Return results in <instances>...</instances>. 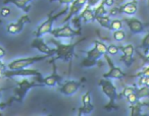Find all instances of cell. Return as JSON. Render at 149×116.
<instances>
[{
  "label": "cell",
  "mask_w": 149,
  "mask_h": 116,
  "mask_svg": "<svg viewBox=\"0 0 149 116\" xmlns=\"http://www.w3.org/2000/svg\"><path fill=\"white\" fill-rule=\"evenodd\" d=\"M86 38L79 40V41L74 42V43H70V44H63L61 42L57 41L56 38H51L49 40L50 44H53L55 46V54H54V57L52 58L53 60H62L64 62L70 63V67L72 65V58L74 57V49L79 45L80 43H82L83 41H85Z\"/></svg>",
  "instance_id": "6da1fadb"
},
{
  "label": "cell",
  "mask_w": 149,
  "mask_h": 116,
  "mask_svg": "<svg viewBox=\"0 0 149 116\" xmlns=\"http://www.w3.org/2000/svg\"><path fill=\"white\" fill-rule=\"evenodd\" d=\"M98 86L101 88L102 93L108 98V103L106 104L104 108L106 110L116 109L118 107L116 105V101L118 100V94L113 83L110 81V79H104L103 77L98 81Z\"/></svg>",
  "instance_id": "7a4b0ae2"
},
{
  "label": "cell",
  "mask_w": 149,
  "mask_h": 116,
  "mask_svg": "<svg viewBox=\"0 0 149 116\" xmlns=\"http://www.w3.org/2000/svg\"><path fill=\"white\" fill-rule=\"evenodd\" d=\"M17 87L15 88L13 93H15V100L19 102V103H23L24 102V99H25L26 95H27V93L29 92L30 89H32V88L45 87L43 84L39 83L37 79H34V81H31L26 79V77H23V79L17 81Z\"/></svg>",
  "instance_id": "3957f363"
},
{
  "label": "cell",
  "mask_w": 149,
  "mask_h": 116,
  "mask_svg": "<svg viewBox=\"0 0 149 116\" xmlns=\"http://www.w3.org/2000/svg\"><path fill=\"white\" fill-rule=\"evenodd\" d=\"M47 57H49L48 55H37V56H30V57H23V58H17L15 60L10 61L7 64V68L9 70H17V69H23V68H28L31 65L35 64L37 62L44 60Z\"/></svg>",
  "instance_id": "277c9868"
},
{
  "label": "cell",
  "mask_w": 149,
  "mask_h": 116,
  "mask_svg": "<svg viewBox=\"0 0 149 116\" xmlns=\"http://www.w3.org/2000/svg\"><path fill=\"white\" fill-rule=\"evenodd\" d=\"M68 11V7L66 6L65 8H63L62 10H60L59 12L53 14V11L48 14V17L45 21L41 23V25L38 27V29L36 30L35 32V36L36 37H43L46 34H50V32L53 30V23L58 19L59 17H62V15H65Z\"/></svg>",
  "instance_id": "5b68a950"
},
{
  "label": "cell",
  "mask_w": 149,
  "mask_h": 116,
  "mask_svg": "<svg viewBox=\"0 0 149 116\" xmlns=\"http://www.w3.org/2000/svg\"><path fill=\"white\" fill-rule=\"evenodd\" d=\"M52 36L56 39H60V38H64V39H70V38L77 37V36H81L82 35V29L74 30L68 25V23L63 26V27L60 28H56L53 29L50 32Z\"/></svg>",
  "instance_id": "8992f818"
},
{
  "label": "cell",
  "mask_w": 149,
  "mask_h": 116,
  "mask_svg": "<svg viewBox=\"0 0 149 116\" xmlns=\"http://www.w3.org/2000/svg\"><path fill=\"white\" fill-rule=\"evenodd\" d=\"M104 58H105V61L107 62L109 69L106 73L103 75L104 79H122L123 77H126V73H124V71L122 70V68H120L118 66H116L114 64V62L112 61V59L109 57L107 53L104 54Z\"/></svg>",
  "instance_id": "52a82bcc"
},
{
  "label": "cell",
  "mask_w": 149,
  "mask_h": 116,
  "mask_svg": "<svg viewBox=\"0 0 149 116\" xmlns=\"http://www.w3.org/2000/svg\"><path fill=\"white\" fill-rule=\"evenodd\" d=\"M39 77V79H43V75L39 70L32 68H23V69H17V70H6L4 73V77Z\"/></svg>",
  "instance_id": "ba28073f"
},
{
  "label": "cell",
  "mask_w": 149,
  "mask_h": 116,
  "mask_svg": "<svg viewBox=\"0 0 149 116\" xmlns=\"http://www.w3.org/2000/svg\"><path fill=\"white\" fill-rule=\"evenodd\" d=\"M87 1L88 0H74L72 3L70 4V7H68V11L66 13L65 17L62 19V23H68L70 21H72V17L74 15L79 14L82 10L84 9V7L87 5Z\"/></svg>",
  "instance_id": "9c48e42d"
},
{
  "label": "cell",
  "mask_w": 149,
  "mask_h": 116,
  "mask_svg": "<svg viewBox=\"0 0 149 116\" xmlns=\"http://www.w3.org/2000/svg\"><path fill=\"white\" fill-rule=\"evenodd\" d=\"M82 81H66L64 83H61L58 88V91L64 96H72L79 91L80 87L82 86Z\"/></svg>",
  "instance_id": "30bf717a"
},
{
  "label": "cell",
  "mask_w": 149,
  "mask_h": 116,
  "mask_svg": "<svg viewBox=\"0 0 149 116\" xmlns=\"http://www.w3.org/2000/svg\"><path fill=\"white\" fill-rule=\"evenodd\" d=\"M123 21L126 23L133 35H139V34L144 33L145 26L140 19H136V17H124Z\"/></svg>",
  "instance_id": "8fae6325"
},
{
  "label": "cell",
  "mask_w": 149,
  "mask_h": 116,
  "mask_svg": "<svg viewBox=\"0 0 149 116\" xmlns=\"http://www.w3.org/2000/svg\"><path fill=\"white\" fill-rule=\"evenodd\" d=\"M50 62L52 63V73L50 75L46 77H43L41 81V83L46 87H54L56 85H60L62 81V77L57 73V68H56L55 60H50Z\"/></svg>",
  "instance_id": "7c38bea8"
},
{
  "label": "cell",
  "mask_w": 149,
  "mask_h": 116,
  "mask_svg": "<svg viewBox=\"0 0 149 116\" xmlns=\"http://www.w3.org/2000/svg\"><path fill=\"white\" fill-rule=\"evenodd\" d=\"M28 23H31L30 17H28L27 14L22 15V17L17 19V21H15V23H10L7 25L6 31L8 32L10 35H17V34L23 32L24 28H25V25Z\"/></svg>",
  "instance_id": "4fadbf2b"
},
{
  "label": "cell",
  "mask_w": 149,
  "mask_h": 116,
  "mask_svg": "<svg viewBox=\"0 0 149 116\" xmlns=\"http://www.w3.org/2000/svg\"><path fill=\"white\" fill-rule=\"evenodd\" d=\"M31 47L37 49L40 53L48 55L49 57H53L55 54V49L48 47L47 44L44 42V40L42 39V37H36V39H34L31 43Z\"/></svg>",
  "instance_id": "5bb4252c"
},
{
  "label": "cell",
  "mask_w": 149,
  "mask_h": 116,
  "mask_svg": "<svg viewBox=\"0 0 149 116\" xmlns=\"http://www.w3.org/2000/svg\"><path fill=\"white\" fill-rule=\"evenodd\" d=\"M120 47V51L123 52L122 56V61L125 62L127 66H131L133 63L134 59H133V55L135 53V48L132 44H127L125 46H118Z\"/></svg>",
  "instance_id": "9a60e30c"
},
{
  "label": "cell",
  "mask_w": 149,
  "mask_h": 116,
  "mask_svg": "<svg viewBox=\"0 0 149 116\" xmlns=\"http://www.w3.org/2000/svg\"><path fill=\"white\" fill-rule=\"evenodd\" d=\"M82 106L79 109V112H78V115H85V114H89L93 111L94 106L93 104L91 103V93L90 92H87L86 94H84L83 97H82Z\"/></svg>",
  "instance_id": "2e32d148"
},
{
  "label": "cell",
  "mask_w": 149,
  "mask_h": 116,
  "mask_svg": "<svg viewBox=\"0 0 149 116\" xmlns=\"http://www.w3.org/2000/svg\"><path fill=\"white\" fill-rule=\"evenodd\" d=\"M118 10H120V13L129 15V17H133L138 11V1L132 0L130 2L124 3V4L118 6Z\"/></svg>",
  "instance_id": "e0dca14e"
},
{
  "label": "cell",
  "mask_w": 149,
  "mask_h": 116,
  "mask_svg": "<svg viewBox=\"0 0 149 116\" xmlns=\"http://www.w3.org/2000/svg\"><path fill=\"white\" fill-rule=\"evenodd\" d=\"M33 1V0H4L3 4H13L19 8L21 10L28 12L31 8V6L29 5V3Z\"/></svg>",
  "instance_id": "ac0fdd59"
},
{
  "label": "cell",
  "mask_w": 149,
  "mask_h": 116,
  "mask_svg": "<svg viewBox=\"0 0 149 116\" xmlns=\"http://www.w3.org/2000/svg\"><path fill=\"white\" fill-rule=\"evenodd\" d=\"M80 19L84 21V23H93L95 21V13H94V9L92 7H89L86 5L84 9L81 11L80 14Z\"/></svg>",
  "instance_id": "d6986e66"
},
{
  "label": "cell",
  "mask_w": 149,
  "mask_h": 116,
  "mask_svg": "<svg viewBox=\"0 0 149 116\" xmlns=\"http://www.w3.org/2000/svg\"><path fill=\"white\" fill-rule=\"evenodd\" d=\"M95 21L101 26L102 28H105V29H108L110 26V23H111V19H110L109 15H102V17H96Z\"/></svg>",
  "instance_id": "ffe728a7"
},
{
  "label": "cell",
  "mask_w": 149,
  "mask_h": 116,
  "mask_svg": "<svg viewBox=\"0 0 149 116\" xmlns=\"http://www.w3.org/2000/svg\"><path fill=\"white\" fill-rule=\"evenodd\" d=\"M105 4H104L103 1H101V2L99 3L98 5H96L95 7H94V13H95V17H102V15H106L108 13L107 9L105 8Z\"/></svg>",
  "instance_id": "44dd1931"
},
{
  "label": "cell",
  "mask_w": 149,
  "mask_h": 116,
  "mask_svg": "<svg viewBox=\"0 0 149 116\" xmlns=\"http://www.w3.org/2000/svg\"><path fill=\"white\" fill-rule=\"evenodd\" d=\"M123 27H124V21L123 19H111V23H110V26L108 28L109 31H118V30H122Z\"/></svg>",
  "instance_id": "7402d4cb"
},
{
  "label": "cell",
  "mask_w": 149,
  "mask_h": 116,
  "mask_svg": "<svg viewBox=\"0 0 149 116\" xmlns=\"http://www.w3.org/2000/svg\"><path fill=\"white\" fill-rule=\"evenodd\" d=\"M136 94L138 96V99L141 100L143 98L149 97V87H146V86H142L139 89L136 90Z\"/></svg>",
  "instance_id": "603a6c76"
},
{
  "label": "cell",
  "mask_w": 149,
  "mask_h": 116,
  "mask_svg": "<svg viewBox=\"0 0 149 116\" xmlns=\"http://www.w3.org/2000/svg\"><path fill=\"white\" fill-rule=\"evenodd\" d=\"M130 109H131V115L132 116L141 115V113H142V104L139 103V101H138L137 103L131 105Z\"/></svg>",
  "instance_id": "cb8c5ba5"
},
{
  "label": "cell",
  "mask_w": 149,
  "mask_h": 116,
  "mask_svg": "<svg viewBox=\"0 0 149 116\" xmlns=\"http://www.w3.org/2000/svg\"><path fill=\"white\" fill-rule=\"evenodd\" d=\"M140 48L143 49V52H144L145 55L149 54V33H147L146 35L143 37L142 42L140 44Z\"/></svg>",
  "instance_id": "d4e9b609"
},
{
  "label": "cell",
  "mask_w": 149,
  "mask_h": 116,
  "mask_svg": "<svg viewBox=\"0 0 149 116\" xmlns=\"http://www.w3.org/2000/svg\"><path fill=\"white\" fill-rule=\"evenodd\" d=\"M136 90H137V88L135 87V86H128V87H125L124 90L122 91V93L118 95V99H122V97L127 98L130 94L136 92Z\"/></svg>",
  "instance_id": "484cf974"
},
{
  "label": "cell",
  "mask_w": 149,
  "mask_h": 116,
  "mask_svg": "<svg viewBox=\"0 0 149 116\" xmlns=\"http://www.w3.org/2000/svg\"><path fill=\"white\" fill-rule=\"evenodd\" d=\"M93 43H94V46L97 48L98 51H99L102 55L107 53V45H105V43H103V42H101V41H98V40H94Z\"/></svg>",
  "instance_id": "4316f807"
},
{
  "label": "cell",
  "mask_w": 149,
  "mask_h": 116,
  "mask_svg": "<svg viewBox=\"0 0 149 116\" xmlns=\"http://www.w3.org/2000/svg\"><path fill=\"white\" fill-rule=\"evenodd\" d=\"M125 38H126V33L123 30H118V31L113 32V39L116 41L122 42L125 40Z\"/></svg>",
  "instance_id": "83f0119b"
},
{
  "label": "cell",
  "mask_w": 149,
  "mask_h": 116,
  "mask_svg": "<svg viewBox=\"0 0 149 116\" xmlns=\"http://www.w3.org/2000/svg\"><path fill=\"white\" fill-rule=\"evenodd\" d=\"M120 52V47L113 44H110L109 46H107V54L108 55H116Z\"/></svg>",
  "instance_id": "f1b7e54d"
},
{
  "label": "cell",
  "mask_w": 149,
  "mask_h": 116,
  "mask_svg": "<svg viewBox=\"0 0 149 116\" xmlns=\"http://www.w3.org/2000/svg\"><path fill=\"white\" fill-rule=\"evenodd\" d=\"M127 101H128L129 104H131V105H133V104L137 103L138 101H140V100L138 99V96H137L136 92H134V93L130 94V95L127 97Z\"/></svg>",
  "instance_id": "f546056e"
},
{
  "label": "cell",
  "mask_w": 149,
  "mask_h": 116,
  "mask_svg": "<svg viewBox=\"0 0 149 116\" xmlns=\"http://www.w3.org/2000/svg\"><path fill=\"white\" fill-rule=\"evenodd\" d=\"M6 70H7V65H5L4 63L1 61V59H0V79L4 77V73Z\"/></svg>",
  "instance_id": "4dcf8cb0"
},
{
  "label": "cell",
  "mask_w": 149,
  "mask_h": 116,
  "mask_svg": "<svg viewBox=\"0 0 149 116\" xmlns=\"http://www.w3.org/2000/svg\"><path fill=\"white\" fill-rule=\"evenodd\" d=\"M0 14H1V17H8V15L10 14V9H9L8 7H2L1 10H0Z\"/></svg>",
  "instance_id": "1f68e13d"
},
{
  "label": "cell",
  "mask_w": 149,
  "mask_h": 116,
  "mask_svg": "<svg viewBox=\"0 0 149 116\" xmlns=\"http://www.w3.org/2000/svg\"><path fill=\"white\" fill-rule=\"evenodd\" d=\"M118 14H120V10H118V7H113V8H110V10L108 11V15L109 17H116Z\"/></svg>",
  "instance_id": "d6a6232c"
},
{
  "label": "cell",
  "mask_w": 149,
  "mask_h": 116,
  "mask_svg": "<svg viewBox=\"0 0 149 116\" xmlns=\"http://www.w3.org/2000/svg\"><path fill=\"white\" fill-rule=\"evenodd\" d=\"M146 81H147V77L145 75H140L138 79V86L139 87H142V86H146Z\"/></svg>",
  "instance_id": "836d02e7"
},
{
  "label": "cell",
  "mask_w": 149,
  "mask_h": 116,
  "mask_svg": "<svg viewBox=\"0 0 149 116\" xmlns=\"http://www.w3.org/2000/svg\"><path fill=\"white\" fill-rule=\"evenodd\" d=\"M139 75H145V77H149V64L143 67L142 70L139 72Z\"/></svg>",
  "instance_id": "e575fe53"
},
{
  "label": "cell",
  "mask_w": 149,
  "mask_h": 116,
  "mask_svg": "<svg viewBox=\"0 0 149 116\" xmlns=\"http://www.w3.org/2000/svg\"><path fill=\"white\" fill-rule=\"evenodd\" d=\"M50 2H53V1H57L59 2V4H63V5H70V3L74 1V0H49Z\"/></svg>",
  "instance_id": "d590c367"
},
{
  "label": "cell",
  "mask_w": 149,
  "mask_h": 116,
  "mask_svg": "<svg viewBox=\"0 0 149 116\" xmlns=\"http://www.w3.org/2000/svg\"><path fill=\"white\" fill-rule=\"evenodd\" d=\"M106 7H112L116 3V0H102Z\"/></svg>",
  "instance_id": "8d00e7d4"
},
{
  "label": "cell",
  "mask_w": 149,
  "mask_h": 116,
  "mask_svg": "<svg viewBox=\"0 0 149 116\" xmlns=\"http://www.w3.org/2000/svg\"><path fill=\"white\" fill-rule=\"evenodd\" d=\"M5 55H6V50L2 46H0V59H2L3 57H5Z\"/></svg>",
  "instance_id": "74e56055"
},
{
  "label": "cell",
  "mask_w": 149,
  "mask_h": 116,
  "mask_svg": "<svg viewBox=\"0 0 149 116\" xmlns=\"http://www.w3.org/2000/svg\"><path fill=\"white\" fill-rule=\"evenodd\" d=\"M139 56H141V58H142L143 60H144V63H149V54H147V55H141L140 52H138Z\"/></svg>",
  "instance_id": "f35d334b"
},
{
  "label": "cell",
  "mask_w": 149,
  "mask_h": 116,
  "mask_svg": "<svg viewBox=\"0 0 149 116\" xmlns=\"http://www.w3.org/2000/svg\"><path fill=\"white\" fill-rule=\"evenodd\" d=\"M148 7H149V0H148Z\"/></svg>",
  "instance_id": "ab89813d"
},
{
  "label": "cell",
  "mask_w": 149,
  "mask_h": 116,
  "mask_svg": "<svg viewBox=\"0 0 149 116\" xmlns=\"http://www.w3.org/2000/svg\"><path fill=\"white\" fill-rule=\"evenodd\" d=\"M1 115H2V114H1V112H0V116H1Z\"/></svg>",
  "instance_id": "60d3db41"
}]
</instances>
